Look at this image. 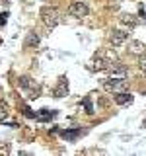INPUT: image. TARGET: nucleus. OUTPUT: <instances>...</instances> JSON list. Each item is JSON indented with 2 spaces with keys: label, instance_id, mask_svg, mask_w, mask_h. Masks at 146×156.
I'll return each mask as SVG.
<instances>
[{
  "label": "nucleus",
  "instance_id": "11",
  "mask_svg": "<svg viewBox=\"0 0 146 156\" xmlns=\"http://www.w3.org/2000/svg\"><path fill=\"white\" fill-rule=\"evenodd\" d=\"M37 45H39V35H37L35 31L27 33L26 41H23V47H26V49H31V47H37Z\"/></svg>",
  "mask_w": 146,
  "mask_h": 156
},
{
  "label": "nucleus",
  "instance_id": "4",
  "mask_svg": "<svg viewBox=\"0 0 146 156\" xmlns=\"http://www.w3.org/2000/svg\"><path fill=\"white\" fill-rule=\"evenodd\" d=\"M88 6L84 2H72L70 6H68V14H70L72 18H86L88 16Z\"/></svg>",
  "mask_w": 146,
  "mask_h": 156
},
{
  "label": "nucleus",
  "instance_id": "2",
  "mask_svg": "<svg viewBox=\"0 0 146 156\" xmlns=\"http://www.w3.org/2000/svg\"><path fill=\"white\" fill-rule=\"evenodd\" d=\"M127 78H109V80L103 82V90L109 92V94H117V92L127 90Z\"/></svg>",
  "mask_w": 146,
  "mask_h": 156
},
{
  "label": "nucleus",
  "instance_id": "3",
  "mask_svg": "<svg viewBox=\"0 0 146 156\" xmlns=\"http://www.w3.org/2000/svg\"><path fill=\"white\" fill-rule=\"evenodd\" d=\"M107 70H109L111 78H127V76H129V68H127L125 65H121V62H117V61L111 62Z\"/></svg>",
  "mask_w": 146,
  "mask_h": 156
},
{
  "label": "nucleus",
  "instance_id": "19",
  "mask_svg": "<svg viewBox=\"0 0 146 156\" xmlns=\"http://www.w3.org/2000/svg\"><path fill=\"white\" fill-rule=\"evenodd\" d=\"M6 22H8V12H2V14H0V23L6 26Z\"/></svg>",
  "mask_w": 146,
  "mask_h": 156
},
{
  "label": "nucleus",
  "instance_id": "8",
  "mask_svg": "<svg viewBox=\"0 0 146 156\" xmlns=\"http://www.w3.org/2000/svg\"><path fill=\"white\" fill-rule=\"evenodd\" d=\"M19 86H22L23 90H33V92H31V94H33L31 98H37V88H35V82H33L29 76H22V78H19Z\"/></svg>",
  "mask_w": 146,
  "mask_h": 156
},
{
  "label": "nucleus",
  "instance_id": "1",
  "mask_svg": "<svg viewBox=\"0 0 146 156\" xmlns=\"http://www.w3.org/2000/svg\"><path fill=\"white\" fill-rule=\"evenodd\" d=\"M41 20H43V23H45L47 27H57L58 23H61V14H58V10L57 8H53V6H43L41 8Z\"/></svg>",
  "mask_w": 146,
  "mask_h": 156
},
{
  "label": "nucleus",
  "instance_id": "9",
  "mask_svg": "<svg viewBox=\"0 0 146 156\" xmlns=\"http://www.w3.org/2000/svg\"><path fill=\"white\" fill-rule=\"evenodd\" d=\"M133 100H134V98L130 94H127L125 90L115 94V104H119V105H129V104H133Z\"/></svg>",
  "mask_w": 146,
  "mask_h": 156
},
{
  "label": "nucleus",
  "instance_id": "17",
  "mask_svg": "<svg viewBox=\"0 0 146 156\" xmlns=\"http://www.w3.org/2000/svg\"><path fill=\"white\" fill-rule=\"evenodd\" d=\"M22 113L26 115V117H29V119H35V113H33V111L29 109V107H27L26 104H22Z\"/></svg>",
  "mask_w": 146,
  "mask_h": 156
},
{
  "label": "nucleus",
  "instance_id": "15",
  "mask_svg": "<svg viewBox=\"0 0 146 156\" xmlns=\"http://www.w3.org/2000/svg\"><path fill=\"white\" fill-rule=\"evenodd\" d=\"M10 115V107H8V104H0V123H4L6 121V117Z\"/></svg>",
  "mask_w": 146,
  "mask_h": 156
},
{
  "label": "nucleus",
  "instance_id": "10",
  "mask_svg": "<svg viewBox=\"0 0 146 156\" xmlns=\"http://www.w3.org/2000/svg\"><path fill=\"white\" fill-rule=\"evenodd\" d=\"M80 135H82L80 129H64V131H61V136L64 140H70V143H72V140H76Z\"/></svg>",
  "mask_w": 146,
  "mask_h": 156
},
{
  "label": "nucleus",
  "instance_id": "20",
  "mask_svg": "<svg viewBox=\"0 0 146 156\" xmlns=\"http://www.w3.org/2000/svg\"><path fill=\"white\" fill-rule=\"evenodd\" d=\"M0 43H2V39H0Z\"/></svg>",
  "mask_w": 146,
  "mask_h": 156
},
{
  "label": "nucleus",
  "instance_id": "16",
  "mask_svg": "<svg viewBox=\"0 0 146 156\" xmlns=\"http://www.w3.org/2000/svg\"><path fill=\"white\" fill-rule=\"evenodd\" d=\"M82 105H84L86 107V113H94V105H92V100H90V98H84V100H82Z\"/></svg>",
  "mask_w": 146,
  "mask_h": 156
},
{
  "label": "nucleus",
  "instance_id": "18",
  "mask_svg": "<svg viewBox=\"0 0 146 156\" xmlns=\"http://www.w3.org/2000/svg\"><path fill=\"white\" fill-rule=\"evenodd\" d=\"M138 68L146 74V53L144 55H138Z\"/></svg>",
  "mask_w": 146,
  "mask_h": 156
},
{
  "label": "nucleus",
  "instance_id": "13",
  "mask_svg": "<svg viewBox=\"0 0 146 156\" xmlns=\"http://www.w3.org/2000/svg\"><path fill=\"white\" fill-rule=\"evenodd\" d=\"M121 23H123V26H129L133 29V27H136V16L134 14H121Z\"/></svg>",
  "mask_w": 146,
  "mask_h": 156
},
{
  "label": "nucleus",
  "instance_id": "6",
  "mask_svg": "<svg viewBox=\"0 0 146 156\" xmlns=\"http://www.w3.org/2000/svg\"><path fill=\"white\" fill-rule=\"evenodd\" d=\"M129 53L130 55H144L146 45L142 41H138V39H133V41H129Z\"/></svg>",
  "mask_w": 146,
  "mask_h": 156
},
{
  "label": "nucleus",
  "instance_id": "14",
  "mask_svg": "<svg viewBox=\"0 0 146 156\" xmlns=\"http://www.w3.org/2000/svg\"><path fill=\"white\" fill-rule=\"evenodd\" d=\"M53 115H55V113H53V111H49V109H39V113H35V119H39V121H49Z\"/></svg>",
  "mask_w": 146,
  "mask_h": 156
},
{
  "label": "nucleus",
  "instance_id": "7",
  "mask_svg": "<svg viewBox=\"0 0 146 156\" xmlns=\"http://www.w3.org/2000/svg\"><path fill=\"white\" fill-rule=\"evenodd\" d=\"M109 65L111 62L107 61L105 57H101V55H96L94 58H92V68H94V70H107Z\"/></svg>",
  "mask_w": 146,
  "mask_h": 156
},
{
  "label": "nucleus",
  "instance_id": "5",
  "mask_svg": "<svg viewBox=\"0 0 146 156\" xmlns=\"http://www.w3.org/2000/svg\"><path fill=\"white\" fill-rule=\"evenodd\" d=\"M127 37H129V33L123 31V29H113V31H111V35H109L111 43H113V47H121V45L127 41Z\"/></svg>",
  "mask_w": 146,
  "mask_h": 156
},
{
  "label": "nucleus",
  "instance_id": "12",
  "mask_svg": "<svg viewBox=\"0 0 146 156\" xmlns=\"http://www.w3.org/2000/svg\"><path fill=\"white\" fill-rule=\"evenodd\" d=\"M68 94V82L64 78H61V82H58V86L55 88V98H64Z\"/></svg>",
  "mask_w": 146,
  "mask_h": 156
}]
</instances>
